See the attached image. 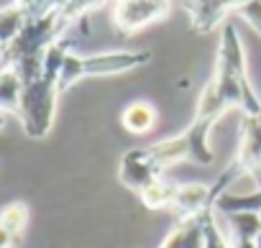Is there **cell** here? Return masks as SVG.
Masks as SVG:
<instances>
[{"label": "cell", "mask_w": 261, "mask_h": 248, "mask_svg": "<svg viewBox=\"0 0 261 248\" xmlns=\"http://www.w3.org/2000/svg\"><path fill=\"white\" fill-rule=\"evenodd\" d=\"M16 6L29 16V18H39L49 11H54L59 6V0H16Z\"/></svg>", "instance_id": "obj_12"}, {"label": "cell", "mask_w": 261, "mask_h": 248, "mask_svg": "<svg viewBox=\"0 0 261 248\" xmlns=\"http://www.w3.org/2000/svg\"><path fill=\"white\" fill-rule=\"evenodd\" d=\"M21 95L23 82L13 67H6L0 72V113L3 115H18L21 110Z\"/></svg>", "instance_id": "obj_8"}, {"label": "cell", "mask_w": 261, "mask_h": 248, "mask_svg": "<svg viewBox=\"0 0 261 248\" xmlns=\"http://www.w3.org/2000/svg\"><path fill=\"white\" fill-rule=\"evenodd\" d=\"M169 11V0H115V23L120 31H139Z\"/></svg>", "instance_id": "obj_4"}, {"label": "cell", "mask_w": 261, "mask_h": 248, "mask_svg": "<svg viewBox=\"0 0 261 248\" xmlns=\"http://www.w3.org/2000/svg\"><path fill=\"white\" fill-rule=\"evenodd\" d=\"M16 245V238L8 233V228L0 223V248H13Z\"/></svg>", "instance_id": "obj_14"}, {"label": "cell", "mask_w": 261, "mask_h": 248, "mask_svg": "<svg viewBox=\"0 0 261 248\" xmlns=\"http://www.w3.org/2000/svg\"><path fill=\"white\" fill-rule=\"evenodd\" d=\"M205 215L179 220L174 230L164 238L162 248H205Z\"/></svg>", "instance_id": "obj_5"}, {"label": "cell", "mask_w": 261, "mask_h": 248, "mask_svg": "<svg viewBox=\"0 0 261 248\" xmlns=\"http://www.w3.org/2000/svg\"><path fill=\"white\" fill-rule=\"evenodd\" d=\"M120 123L128 133L134 136H144L156 126V107L146 100H134L130 105L123 107L120 113Z\"/></svg>", "instance_id": "obj_6"}, {"label": "cell", "mask_w": 261, "mask_h": 248, "mask_svg": "<svg viewBox=\"0 0 261 248\" xmlns=\"http://www.w3.org/2000/svg\"><path fill=\"white\" fill-rule=\"evenodd\" d=\"M236 13L261 36V0H248V3H243Z\"/></svg>", "instance_id": "obj_13"}, {"label": "cell", "mask_w": 261, "mask_h": 248, "mask_svg": "<svg viewBox=\"0 0 261 248\" xmlns=\"http://www.w3.org/2000/svg\"><path fill=\"white\" fill-rule=\"evenodd\" d=\"M151 59V51H102L92 57H77L67 54L59 74V92L69 90L85 77H115L123 72H130L136 67H144Z\"/></svg>", "instance_id": "obj_2"}, {"label": "cell", "mask_w": 261, "mask_h": 248, "mask_svg": "<svg viewBox=\"0 0 261 248\" xmlns=\"http://www.w3.org/2000/svg\"><path fill=\"white\" fill-rule=\"evenodd\" d=\"M243 3H248V0H207L200 11L192 13V26L197 31H210L223 21V16H228L230 11H238Z\"/></svg>", "instance_id": "obj_7"}, {"label": "cell", "mask_w": 261, "mask_h": 248, "mask_svg": "<svg viewBox=\"0 0 261 248\" xmlns=\"http://www.w3.org/2000/svg\"><path fill=\"white\" fill-rule=\"evenodd\" d=\"M3 126H6V115L0 113V131H3Z\"/></svg>", "instance_id": "obj_16"}, {"label": "cell", "mask_w": 261, "mask_h": 248, "mask_svg": "<svg viewBox=\"0 0 261 248\" xmlns=\"http://www.w3.org/2000/svg\"><path fill=\"white\" fill-rule=\"evenodd\" d=\"M241 107L246 115H258L261 113V100L256 90L248 82L246 74V54L243 44L238 39L236 26L225 23L223 26V39L218 46V62H215V74L205 85L200 100H197V120L218 123V118L228 107Z\"/></svg>", "instance_id": "obj_1"}, {"label": "cell", "mask_w": 261, "mask_h": 248, "mask_svg": "<svg viewBox=\"0 0 261 248\" xmlns=\"http://www.w3.org/2000/svg\"><path fill=\"white\" fill-rule=\"evenodd\" d=\"M57 97H59V77L54 74L44 72L39 79L23 85L18 120L29 139L41 141L49 136L57 115Z\"/></svg>", "instance_id": "obj_3"}, {"label": "cell", "mask_w": 261, "mask_h": 248, "mask_svg": "<svg viewBox=\"0 0 261 248\" xmlns=\"http://www.w3.org/2000/svg\"><path fill=\"white\" fill-rule=\"evenodd\" d=\"M6 67H8V46L0 44V72H3Z\"/></svg>", "instance_id": "obj_15"}, {"label": "cell", "mask_w": 261, "mask_h": 248, "mask_svg": "<svg viewBox=\"0 0 261 248\" xmlns=\"http://www.w3.org/2000/svg\"><path fill=\"white\" fill-rule=\"evenodd\" d=\"M0 223L8 228V233L16 238V243L23 238V230L29 225V207L23 202H11L8 207L0 210Z\"/></svg>", "instance_id": "obj_11"}, {"label": "cell", "mask_w": 261, "mask_h": 248, "mask_svg": "<svg viewBox=\"0 0 261 248\" xmlns=\"http://www.w3.org/2000/svg\"><path fill=\"white\" fill-rule=\"evenodd\" d=\"M177 189H179V184H172L167 179H159V182H154L151 187H146L141 192V200H144L146 207H154V210L156 207H172V202L177 197Z\"/></svg>", "instance_id": "obj_10"}, {"label": "cell", "mask_w": 261, "mask_h": 248, "mask_svg": "<svg viewBox=\"0 0 261 248\" xmlns=\"http://www.w3.org/2000/svg\"><path fill=\"white\" fill-rule=\"evenodd\" d=\"M29 16L18 8V6H11V8H0V44L3 46H11L18 34L23 31Z\"/></svg>", "instance_id": "obj_9"}]
</instances>
